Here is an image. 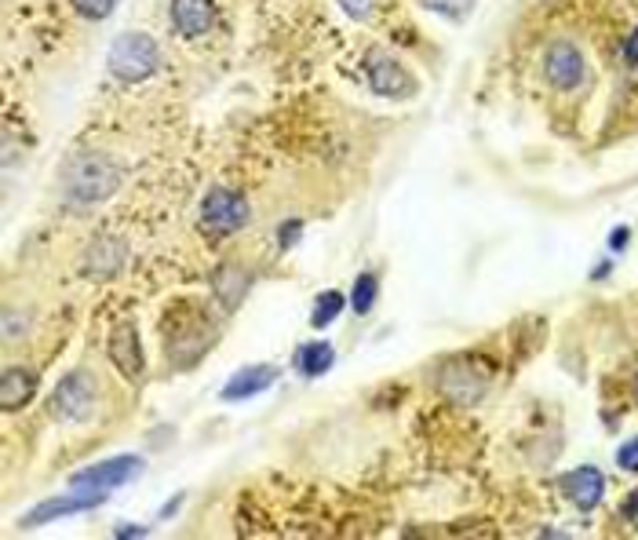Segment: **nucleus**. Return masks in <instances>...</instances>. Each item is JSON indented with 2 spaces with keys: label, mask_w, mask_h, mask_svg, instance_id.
<instances>
[{
  "label": "nucleus",
  "mask_w": 638,
  "mask_h": 540,
  "mask_svg": "<svg viewBox=\"0 0 638 540\" xmlns=\"http://www.w3.org/2000/svg\"><path fill=\"white\" fill-rule=\"evenodd\" d=\"M106 66H110V73L124 84L146 81V77L161 66V48H157V41L146 37V33H121V37L110 44Z\"/></svg>",
  "instance_id": "2"
},
{
  "label": "nucleus",
  "mask_w": 638,
  "mask_h": 540,
  "mask_svg": "<svg viewBox=\"0 0 638 540\" xmlns=\"http://www.w3.org/2000/svg\"><path fill=\"white\" fill-rule=\"evenodd\" d=\"M365 73H369V84L376 95H387V99H405V95H412V77L391 55L372 52L369 59H365Z\"/></svg>",
  "instance_id": "8"
},
{
  "label": "nucleus",
  "mask_w": 638,
  "mask_h": 540,
  "mask_svg": "<svg viewBox=\"0 0 638 540\" xmlns=\"http://www.w3.org/2000/svg\"><path fill=\"white\" fill-rule=\"evenodd\" d=\"M624 63H628L631 70H635V66H638V30L631 33L628 41H624Z\"/></svg>",
  "instance_id": "23"
},
{
  "label": "nucleus",
  "mask_w": 638,
  "mask_h": 540,
  "mask_svg": "<svg viewBox=\"0 0 638 540\" xmlns=\"http://www.w3.org/2000/svg\"><path fill=\"white\" fill-rule=\"evenodd\" d=\"M340 8L347 11L350 19H369L372 8H376V0H340Z\"/></svg>",
  "instance_id": "20"
},
{
  "label": "nucleus",
  "mask_w": 638,
  "mask_h": 540,
  "mask_svg": "<svg viewBox=\"0 0 638 540\" xmlns=\"http://www.w3.org/2000/svg\"><path fill=\"white\" fill-rule=\"evenodd\" d=\"M299 227H303L299 219H292V223H285V227H281V249H289V245H296Z\"/></svg>",
  "instance_id": "22"
},
{
  "label": "nucleus",
  "mask_w": 638,
  "mask_h": 540,
  "mask_svg": "<svg viewBox=\"0 0 638 540\" xmlns=\"http://www.w3.org/2000/svg\"><path fill=\"white\" fill-rule=\"evenodd\" d=\"M103 504V493H92V489H84L81 493H73V497H55V500H44V504H37V508L22 519V526L26 530H37V526H44V522L52 519H66V515H77V511H88V508H99Z\"/></svg>",
  "instance_id": "9"
},
{
  "label": "nucleus",
  "mask_w": 638,
  "mask_h": 540,
  "mask_svg": "<svg viewBox=\"0 0 638 540\" xmlns=\"http://www.w3.org/2000/svg\"><path fill=\"white\" fill-rule=\"evenodd\" d=\"M544 73L558 92H573V88H580V84H584V55H580L577 44H569V41L551 44L544 52Z\"/></svg>",
  "instance_id": "6"
},
{
  "label": "nucleus",
  "mask_w": 638,
  "mask_h": 540,
  "mask_svg": "<svg viewBox=\"0 0 638 540\" xmlns=\"http://www.w3.org/2000/svg\"><path fill=\"white\" fill-rule=\"evenodd\" d=\"M143 468V460L139 457H114V460H103V464H92V468L77 471L70 478L73 489H92V493H110V489L124 486V482H132Z\"/></svg>",
  "instance_id": "5"
},
{
  "label": "nucleus",
  "mask_w": 638,
  "mask_h": 540,
  "mask_svg": "<svg viewBox=\"0 0 638 540\" xmlns=\"http://www.w3.org/2000/svg\"><path fill=\"white\" fill-rule=\"evenodd\" d=\"M332 343H307L303 351H299V373L310 376V380H318L321 373H329L332 369Z\"/></svg>",
  "instance_id": "16"
},
{
  "label": "nucleus",
  "mask_w": 638,
  "mask_h": 540,
  "mask_svg": "<svg viewBox=\"0 0 638 540\" xmlns=\"http://www.w3.org/2000/svg\"><path fill=\"white\" fill-rule=\"evenodd\" d=\"M92 409H95V380L84 369L59 380L55 395L48 398V413H52V420H62V424H77L84 416H92Z\"/></svg>",
  "instance_id": "4"
},
{
  "label": "nucleus",
  "mask_w": 638,
  "mask_h": 540,
  "mask_svg": "<svg viewBox=\"0 0 638 540\" xmlns=\"http://www.w3.org/2000/svg\"><path fill=\"white\" fill-rule=\"evenodd\" d=\"M121 187V168L103 154H84L66 168V201L70 205H103Z\"/></svg>",
  "instance_id": "1"
},
{
  "label": "nucleus",
  "mask_w": 638,
  "mask_h": 540,
  "mask_svg": "<svg viewBox=\"0 0 638 540\" xmlns=\"http://www.w3.org/2000/svg\"><path fill=\"white\" fill-rule=\"evenodd\" d=\"M274 380H278V369H270V365H248V369H241V373L219 391V398H223V402H245V398L259 395V391H267Z\"/></svg>",
  "instance_id": "12"
},
{
  "label": "nucleus",
  "mask_w": 638,
  "mask_h": 540,
  "mask_svg": "<svg viewBox=\"0 0 638 540\" xmlns=\"http://www.w3.org/2000/svg\"><path fill=\"white\" fill-rule=\"evenodd\" d=\"M624 515H628L631 522H638V493H631L628 504H624Z\"/></svg>",
  "instance_id": "24"
},
{
  "label": "nucleus",
  "mask_w": 638,
  "mask_h": 540,
  "mask_svg": "<svg viewBox=\"0 0 638 540\" xmlns=\"http://www.w3.org/2000/svg\"><path fill=\"white\" fill-rule=\"evenodd\" d=\"M172 22L183 37H201L216 22V4L212 0H172Z\"/></svg>",
  "instance_id": "11"
},
{
  "label": "nucleus",
  "mask_w": 638,
  "mask_h": 540,
  "mask_svg": "<svg viewBox=\"0 0 638 540\" xmlns=\"http://www.w3.org/2000/svg\"><path fill=\"white\" fill-rule=\"evenodd\" d=\"M372 303H376V274H358L354 292H350V307L358 314H369Z\"/></svg>",
  "instance_id": "18"
},
{
  "label": "nucleus",
  "mask_w": 638,
  "mask_h": 540,
  "mask_svg": "<svg viewBox=\"0 0 638 540\" xmlns=\"http://www.w3.org/2000/svg\"><path fill=\"white\" fill-rule=\"evenodd\" d=\"M73 8L81 11L84 19H106L117 8V0H73Z\"/></svg>",
  "instance_id": "19"
},
{
  "label": "nucleus",
  "mask_w": 638,
  "mask_h": 540,
  "mask_svg": "<svg viewBox=\"0 0 638 540\" xmlns=\"http://www.w3.org/2000/svg\"><path fill=\"white\" fill-rule=\"evenodd\" d=\"M124 263V245L114 238H99L84 252V274L88 278H114Z\"/></svg>",
  "instance_id": "13"
},
{
  "label": "nucleus",
  "mask_w": 638,
  "mask_h": 540,
  "mask_svg": "<svg viewBox=\"0 0 638 540\" xmlns=\"http://www.w3.org/2000/svg\"><path fill=\"white\" fill-rule=\"evenodd\" d=\"M562 489H566V497L573 500L580 511H591L598 508V500L606 493V478H602L598 468H577L562 478Z\"/></svg>",
  "instance_id": "10"
},
{
  "label": "nucleus",
  "mask_w": 638,
  "mask_h": 540,
  "mask_svg": "<svg viewBox=\"0 0 638 540\" xmlns=\"http://www.w3.org/2000/svg\"><path fill=\"white\" fill-rule=\"evenodd\" d=\"M197 223L212 238H227L248 223V201L230 187L208 190L205 201H201V212H197Z\"/></svg>",
  "instance_id": "3"
},
{
  "label": "nucleus",
  "mask_w": 638,
  "mask_h": 540,
  "mask_svg": "<svg viewBox=\"0 0 638 540\" xmlns=\"http://www.w3.org/2000/svg\"><path fill=\"white\" fill-rule=\"evenodd\" d=\"M110 362L121 369L124 380H132V384H139L143 380V343H139V333H135L132 322H117L114 333H110Z\"/></svg>",
  "instance_id": "7"
},
{
  "label": "nucleus",
  "mask_w": 638,
  "mask_h": 540,
  "mask_svg": "<svg viewBox=\"0 0 638 540\" xmlns=\"http://www.w3.org/2000/svg\"><path fill=\"white\" fill-rule=\"evenodd\" d=\"M117 537H121V540H128V537H146V530H143V526H124V530H117Z\"/></svg>",
  "instance_id": "25"
},
{
  "label": "nucleus",
  "mask_w": 638,
  "mask_h": 540,
  "mask_svg": "<svg viewBox=\"0 0 638 540\" xmlns=\"http://www.w3.org/2000/svg\"><path fill=\"white\" fill-rule=\"evenodd\" d=\"M617 464H620L624 471H638V438H631L628 446H620Z\"/></svg>",
  "instance_id": "21"
},
{
  "label": "nucleus",
  "mask_w": 638,
  "mask_h": 540,
  "mask_svg": "<svg viewBox=\"0 0 638 540\" xmlns=\"http://www.w3.org/2000/svg\"><path fill=\"white\" fill-rule=\"evenodd\" d=\"M248 285H252V278H248V270L241 267V263H223V267L212 274V292L219 296L223 307H237V303L245 300Z\"/></svg>",
  "instance_id": "15"
},
{
  "label": "nucleus",
  "mask_w": 638,
  "mask_h": 540,
  "mask_svg": "<svg viewBox=\"0 0 638 540\" xmlns=\"http://www.w3.org/2000/svg\"><path fill=\"white\" fill-rule=\"evenodd\" d=\"M37 395V373L33 369H8L4 380H0V409L4 413H15L22 405Z\"/></svg>",
  "instance_id": "14"
},
{
  "label": "nucleus",
  "mask_w": 638,
  "mask_h": 540,
  "mask_svg": "<svg viewBox=\"0 0 638 540\" xmlns=\"http://www.w3.org/2000/svg\"><path fill=\"white\" fill-rule=\"evenodd\" d=\"M347 307V296L343 292H321L318 303H314V314H310V325L314 329H325V325H332L336 318H340V311Z\"/></svg>",
  "instance_id": "17"
},
{
  "label": "nucleus",
  "mask_w": 638,
  "mask_h": 540,
  "mask_svg": "<svg viewBox=\"0 0 638 540\" xmlns=\"http://www.w3.org/2000/svg\"><path fill=\"white\" fill-rule=\"evenodd\" d=\"M624 245H628V227L613 230V249H624Z\"/></svg>",
  "instance_id": "26"
}]
</instances>
